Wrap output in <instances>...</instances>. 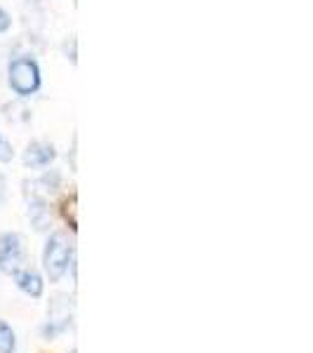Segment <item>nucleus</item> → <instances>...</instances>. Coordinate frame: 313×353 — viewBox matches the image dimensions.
Segmentation results:
<instances>
[{
  "label": "nucleus",
  "instance_id": "obj_1",
  "mask_svg": "<svg viewBox=\"0 0 313 353\" xmlns=\"http://www.w3.org/2000/svg\"><path fill=\"white\" fill-rule=\"evenodd\" d=\"M43 264H45V273H48L52 283L61 281L66 276L68 266L73 264V243L68 241L66 233L57 231L48 238L43 252Z\"/></svg>",
  "mask_w": 313,
  "mask_h": 353
},
{
  "label": "nucleus",
  "instance_id": "obj_2",
  "mask_svg": "<svg viewBox=\"0 0 313 353\" xmlns=\"http://www.w3.org/2000/svg\"><path fill=\"white\" fill-rule=\"evenodd\" d=\"M10 88L19 97H31L41 88V68L31 57H17L10 64Z\"/></svg>",
  "mask_w": 313,
  "mask_h": 353
},
{
  "label": "nucleus",
  "instance_id": "obj_3",
  "mask_svg": "<svg viewBox=\"0 0 313 353\" xmlns=\"http://www.w3.org/2000/svg\"><path fill=\"white\" fill-rule=\"evenodd\" d=\"M24 264V243L19 233H3L0 236V271L14 276Z\"/></svg>",
  "mask_w": 313,
  "mask_h": 353
},
{
  "label": "nucleus",
  "instance_id": "obj_4",
  "mask_svg": "<svg viewBox=\"0 0 313 353\" xmlns=\"http://www.w3.org/2000/svg\"><path fill=\"white\" fill-rule=\"evenodd\" d=\"M71 318H73V299L61 294V297H57L52 304H50V321L45 323V327H43V337L54 339L57 334L68 330Z\"/></svg>",
  "mask_w": 313,
  "mask_h": 353
},
{
  "label": "nucleus",
  "instance_id": "obj_5",
  "mask_svg": "<svg viewBox=\"0 0 313 353\" xmlns=\"http://www.w3.org/2000/svg\"><path fill=\"white\" fill-rule=\"evenodd\" d=\"M57 151L52 144L48 141H36L24 151V165L26 168H48L50 163L54 161Z\"/></svg>",
  "mask_w": 313,
  "mask_h": 353
},
{
  "label": "nucleus",
  "instance_id": "obj_6",
  "mask_svg": "<svg viewBox=\"0 0 313 353\" xmlns=\"http://www.w3.org/2000/svg\"><path fill=\"white\" fill-rule=\"evenodd\" d=\"M14 281H17V285H19L21 292H26L28 297H33V299L43 297L45 283H43V278L38 276V273L33 271V269L17 271V273H14Z\"/></svg>",
  "mask_w": 313,
  "mask_h": 353
},
{
  "label": "nucleus",
  "instance_id": "obj_7",
  "mask_svg": "<svg viewBox=\"0 0 313 353\" xmlns=\"http://www.w3.org/2000/svg\"><path fill=\"white\" fill-rule=\"evenodd\" d=\"M17 349V334L5 321H0V353H14Z\"/></svg>",
  "mask_w": 313,
  "mask_h": 353
},
{
  "label": "nucleus",
  "instance_id": "obj_8",
  "mask_svg": "<svg viewBox=\"0 0 313 353\" xmlns=\"http://www.w3.org/2000/svg\"><path fill=\"white\" fill-rule=\"evenodd\" d=\"M10 158H12V146L0 137V163H8Z\"/></svg>",
  "mask_w": 313,
  "mask_h": 353
},
{
  "label": "nucleus",
  "instance_id": "obj_9",
  "mask_svg": "<svg viewBox=\"0 0 313 353\" xmlns=\"http://www.w3.org/2000/svg\"><path fill=\"white\" fill-rule=\"evenodd\" d=\"M10 24H12V19H10V14L5 12V10H0V33L8 31Z\"/></svg>",
  "mask_w": 313,
  "mask_h": 353
},
{
  "label": "nucleus",
  "instance_id": "obj_10",
  "mask_svg": "<svg viewBox=\"0 0 313 353\" xmlns=\"http://www.w3.org/2000/svg\"><path fill=\"white\" fill-rule=\"evenodd\" d=\"M3 201H5V179L0 176V205H3Z\"/></svg>",
  "mask_w": 313,
  "mask_h": 353
}]
</instances>
